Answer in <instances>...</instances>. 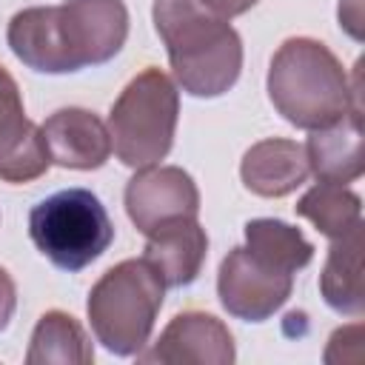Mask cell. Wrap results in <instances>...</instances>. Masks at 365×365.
<instances>
[{"label": "cell", "instance_id": "cell-4", "mask_svg": "<svg viewBox=\"0 0 365 365\" xmlns=\"http://www.w3.org/2000/svg\"><path fill=\"white\" fill-rule=\"evenodd\" d=\"M165 282L145 259H123L108 268L88 294V322L111 354L137 356L154 331Z\"/></svg>", "mask_w": 365, "mask_h": 365}, {"label": "cell", "instance_id": "cell-7", "mask_svg": "<svg viewBox=\"0 0 365 365\" xmlns=\"http://www.w3.org/2000/svg\"><path fill=\"white\" fill-rule=\"evenodd\" d=\"M294 288V274L259 259L245 245L228 251L220 262L217 294L222 308L245 322H262L285 305Z\"/></svg>", "mask_w": 365, "mask_h": 365}, {"label": "cell", "instance_id": "cell-9", "mask_svg": "<svg viewBox=\"0 0 365 365\" xmlns=\"http://www.w3.org/2000/svg\"><path fill=\"white\" fill-rule=\"evenodd\" d=\"M51 165L43 128L23 111L14 77L0 66V180L20 185L43 177Z\"/></svg>", "mask_w": 365, "mask_h": 365}, {"label": "cell", "instance_id": "cell-20", "mask_svg": "<svg viewBox=\"0 0 365 365\" xmlns=\"http://www.w3.org/2000/svg\"><path fill=\"white\" fill-rule=\"evenodd\" d=\"M214 14H220V17H225V20H231V17H237V14H242V11H248L257 0H202Z\"/></svg>", "mask_w": 365, "mask_h": 365}, {"label": "cell", "instance_id": "cell-5", "mask_svg": "<svg viewBox=\"0 0 365 365\" xmlns=\"http://www.w3.org/2000/svg\"><path fill=\"white\" fill-rule=\"evenodd\" d=\"M180 91L174 80L148 66L117 97L108 114V137L117 160L128 168L157 165L174 143Z\"/></svg>", "mask_w": 365, "mask_h": 365}, {"label": "cell", "instance_id": "cell-17", "mask_svg": "<svg viewBox=\"0 0 365 365\" xmlns=\"http://www.w3.org/2000/svg\"><path fill=\"white\" fill-rule=\"evenodd\" d=\"M245 248L288 274H297L314 257V245L299 234V228L271 217L245 222Z\"/></svg>", "mask_w": 365, "mask_h": 365}, {"label": "cell", "instance_id": "cell-11", "mask_svg": "<svg viewBox=\"0 0 365 365\" xmlns=\"http://www.w3.org/2000/svg\"><path fill=\"white\" fill-rule=\"evenodd\" d=\"M51 163L74 171H91L111 157L108 125L88 108H60L43 125Z\"/></svg>", "mask_w": 365, "mask_h": 365}, {"label": "cell", "instance_id": "cell-15", "mask_svg": "<svg viewBox=\"0 0 365 365\" xmlns=\"http://www.w3.org/2000/svg\"><path fill=\"white\" fill-rule=\"evenodd\" d=\"M362 222L342 237L331 240V251L319 277L322 299L345 317H362L365 288H362Z\"/></svg>", "mask_w": 365, "mask_h": 365}, {"label": "cell", "instance_id": "cell-18", "mask_svg": "<svg viewBox=\"0 0 365 365\" xmlns=\"http://www.w3.org/2000/svg\"><path fill=\"white\" fill-rule=\"evenodd\" d=\"M297 214L311 220L317 231H322L328 240H336L362 222L359 197L345 185L328 180H319L311 191L302 194V200L297 202Z\"/></svg>", "mask_w": 365, "mask_h": 365}, {"label": "cell", "instance_id": "cell-2", "mask_svg": "<svg viewBox=\"0 0 365 365\" xmlns=\"http://www.w3.org/2000/svg\"><path fill=\"white\" fill-rule=\"evenodd\" d=\"M154 26L182 91L191 97H220L237 83L242 40L202 0H154Z\"/></svg>", "mask_w": 365, "mask_h": 365}, {"label": "cell", "instance_id": "cell-8", "mask_svg": "<svg viewBox=\"0 0 365 365\" xmlns=\"http://www.w3.org/2000/svg\"><path fill=\"white\" fill-rule=\"evenodd\" d=\"M125 211L137 231L154 228L200 214V191L188 171L177 165H145L125 185Z\"/></svg>", "mask_w": 365, "mask_h": 365}, {"label": "cell", "instance_id": "cell-14", "mask_svg": "<svg viewBox=\"0 0 365 365\" xmlns=\"http://www.w3.org/2000/svg\"><path fill=\"white\" fill-rule=\"evenodd\" d=\"M311 171L328 182H351L362 174V108H351L336 123L311 131L305 143Z\"/></svg>", "mask_w": 365, "mask_h": 365}, {"label": "cell", "instance_id": "cell-16", "mask_svg": "<svg viewBox=\"0 0 365 365\" xmlns=\"http://www.w3.org/2000/svg\"><path fill=\"white\" fill-rule=\"evenodd\" d=\"M26 362L29 365H46V362L88 365V362H94V348L71 314L46 311L37 319V328L31 334Z\"/></svg>", "mask_w": 365, "mask_h": 365}, {"label": "cell", "instance_id": "cell-3", "mask_svg": "<svg viewBox=\"0 0 365 365\" xmlns=\"http://www.w3.org/2000/svg\"><path fill=\"white\" fill-rule=\"evenodd\" d=\"M268 97L297 128L317 131L359 106V80H348L342 63L325 43L311 37L285 40L271 57Z\"/></svg>", "mask_w": 365, "mask_h": 365}, {"label": "cell", "instance_id": "cell-1", "mask_svg": "<svg viewBox=\"0 0 365 365\" xmlns=\"http://www.w3.org/2000/svg\"><path fill=\"white\" fill-rule=\"evenodd\" d=\"M128 37L123 0H66L11 17L6 40L14 57L40 74H71L108 63Z\"/></svg>", "mask_w": 365, "mask_h": 365}, {"label": "cell", "instance_id": "cell-6", "mask_svg": "<svg viewBox=\"0 0 365 365\" xmlns=\"http://www.w3.org/2000/svg\"><path fill=\"white\" fill-rule=\"evenodd\" d=\"M29 237L54 268L77 274L103 257L114 240V225L97 194L63 188L31 208Z\"/></svg>", "mask_w": 365, "mask_h": 365}, {"label": "cell", "instance_id": "cell-13", "mask_svg": "<svg viewBox=\"0 0 365 365\" xmlns=\"http://www.w3.org/2000/svg\"><path fill=\"white\" fill-rule=\"evenodd\" d=\"M240 174L248 191L259 197H285L308 180L311 165L305 157V145L271 137L245 151Z\"/></svg>", "mask_w": 365, "mask_h": 365}, {"label": "cell", "instance_id": "cell-12", "mask_svg": "<svg viewBox=\"0 0 365 365\" xmlns=\"http://www.w3.org/2000/svg\"><path fill=\"white\" fill-rule=\"evenodd\" d=\"M145 254L143 259L160 274V279L171 288L191 285L205 262L208 251V237L197 217H182L174 222H165L145 234Z\"/></svg>", "mask_w": 365, "mask_h": 365}, {"label": "cell", "instance_id": "cell-10", "mask_svg": "<svg viewBox=\"0 0 365 365\" xmlns=\"http://www.w3.org/2000/svg\"><path fill=\"white\" fill-rule=\"evenodd\" d=\"M143 362H211L228 365L234 362V339L231 331L205 311H182L177 314L160 339L137 354Z\"/></svg>", "mask_w": 365, "mask_h": 365}, {"label": "cell", "instance_id": "cell-19", "mask_svg": "<svg viewBox=\"0 0 365 365\" xmlns=\"http://www.w3.org/2000/svg\"><path fill=\"white\" fill-rule=\"evenodd\" d=\"M14 308H17V288H14V279L6 268H0V331L9 328L11 317H14Z\"/></svg>", "mask_w": 365, "mask_h": 365}]
</instances>
